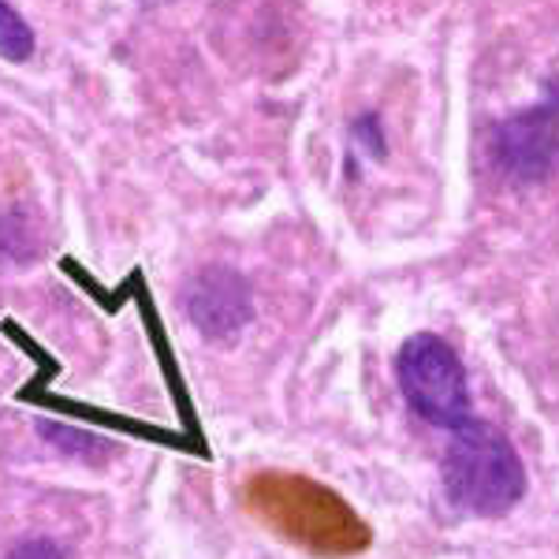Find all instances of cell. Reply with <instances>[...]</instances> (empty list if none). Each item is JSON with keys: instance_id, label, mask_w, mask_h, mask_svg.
Here are the masks:
<instances>
[{"instance_id": "obj_1", "label": "cell", "mask_w": 559, "mask_h": 559, "mask_svg": "<svg viewBox=\"0 0 559 559\" xmlns=\"http://www.w3.org/2000/svg\"><path fill=\"white\" fill-rule=\"evenodd\" d=\"M444 489L459 511L477 519H500L526 492L522 459L500 429L481 418H466L452 429L444 455Z\"/></svg>"}, {"instance_id": "obj_2", "label": "cell", "mask_w": 559, "mask_h": 559, "mask_svg": "<svg viewBox=\"0 0 559 559\" xmlns=\"http://www.w3.org/2000/svg\"><path fill=\"white\" fill-rule=\"evenodd\" d=\"M395 377H400L403 400L429 426L459 429L471 418L466 369L459 362L455 347H448V340L432 336V332L411 336L395 355Z\"/></svg>"}, {"instance_id": "obj_3", "label": "cell", "mask_w": 559, "mask_h": 559, "mask_svg": "<svg viewBox=\"0 0 559 559\" xmlns=\"http://www.w3.org/2000/svg\"><path fill=\"white\" fill-rule=\"evenodd\" d=\"M492 160L508 176L534 183L559 168V86L492 131Z\"/></svg>"}, {"instance_id": "obj_4", "label": "cell", "mask_w": 559, "mask_h": 559, "mask_svg": "<svg viewBox=\"0 0 559 559\" xmlns=\"http://www.w3.org/2000/svg\"><path fill=\"white\" fill-rule=\"evenodd\" d=\"M187 318L198 324V332L210 340H231L254 313L250 284L236 269H202L183 292Z\"/></svg>"}, {"instance_id": "obj_5", "label": "cell", "mask_w": 559, "mask_h": 559, "mask_svg": "<svg viewBox=\"0 0 559 559\" xmlns=\"http://www.w3.org/2000/svg\"><path fill=\"white\" fill-rule=\"evenodd\" d=\"M31 52H34L31 23L0 0V57L12 60V64H23V60H31Z\"/></svg>"}, {"instance_id": "obj_6", "label": "cell", "mask_w": 559, "mask_h": 559, "mask_svg": "<svg viewBox=\"0 0 559 559\" xmlns=\"http://www.w3.org/2000/svg\"><path fill=\"white\" fill-rule=\"evenodd\" d=\"M8 559H64V552H60L52 540L34 537V540H23V545H15Z\"/></svg>"}]
</instances>
